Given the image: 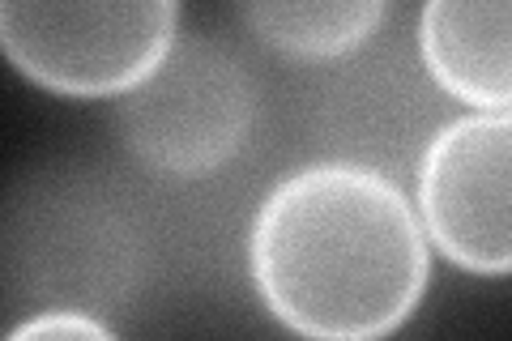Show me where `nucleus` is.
<instances>
[{
  "label": "nucleus",
  "mask_w": 512,
  "mask_h": 341,
  "mask_svg": "<svg viewBox=\"0 0 512 341\" xmlns=\"http://www.w3.org/2000/svg\"><path fill=\"white\" fill-rule=\"evenodd\" d=\"M248 273L303 341H384L419 312L431 243L402 184L350 162H303L261 197Z\"/></svg>",
  "instance_id": "nucleus-1"
},
{
  "label": "nucleus",
  "mask_w": 512,
  "mask_h": 341,
  "mask_svg": "<svg viewBox=\"0 0 512 341\" xmlns=\"http://www.w3.org/2000/svg\"><path fill=\"white\" fill-rule=\"evenodd\" d=\"M5 273L13 303L107 316L137 295L146 235L107 175L39 171L9 201Z\"/></svg>",
  "instance_id": "nucleus-2"
},
{
  "label": "nucleus",
  "mask_w": 512,
  "mask_h": 341,
  "mask_svg": "<svg viewBox=\"0 0 512 341\" xmlns=\"http://www.w3.org/2000/svg\"><path fill=\"white\" fill-rule=\"evenodd\" d=\"M256 111L261 90L248 60L218 35H180L154 77L120 99L116 128L146 171L197 180L244 150Z\"/></svg>",
  "instance_id": "nucleus-3"
},
{
  "label": "nucleus",
  "mask_w": 512,
  "mask_h": 341,
  "mask_svg": "<svg viewBox=\"0 0 512 341\" xmlns=\"http://www.w3.org/2000/svg\"><path fill=\"white\" fill-rule=\"evenodd\" d=\"M303 124L325 162L367 167L406 188L419 180L423 154L448 124V111L444 90L419 56V39L380 30L355 56L320 73L303 103Z\"/></svg>",
  "instance_id": "nucleus-4"
},
{
  "label": "nucleus",
  "mask_w": 512,
  "mask_h": 341,
  "mask_svg": "<svg viewBox=\"0 0 512 341\" xmlns=\"http://www.w3.org/2000/svg\"><path fill=\"white\" fill-rule=\"evenodd\" d=\"M180 43L175 0L0 5V47L35 86L64 99H124Z\"/></svg>",
  "instance_id": "nucleus-5"
},
{
  "label": "nucleus",
  "mask_w": 512,
  "mask_h": 341,
  "mask_svg": "<svg viewBox=\"0 0 512 341\" xmlns=\"http://www.w3.org/2000/svg\"><path fill=\"white\" fill-rule=\"evenodd\" d=\"M427 243L474 278L512 273V111L453 116L414 180Z\"/></svg>",
  "instance_id": "nucleus-6"
},
{
  "label": "nucleus",
  "mask_w": 512,
  "mask_h": 341,
  "mask_svg": "<svg viewBox=\"0 0 512 341\" xmlns=\"http://www.w3.org/2000/svg\"><path fill=\"white\" fill-rule=\"evenodd\" d=\"M414 39L444 99L512 111V0H427Z\"/></svg>",
  "instance_id": "nucleus-7"
},
{
  "label": "nucleus",
  "mask_w": 512,
  "mask_h": 341,
  "mask_svg": "<svg viewBox=\"0 0 512 341\" xmlns=\"http://www.w3.org/2000/svg\"><path fill=\"white\" fill-rule=\"evenodd\" d=\"M389 13L393 9L380 0H320V5L256 0V5L239 9V22L282 56L303 64H333L372 43L389 22Z\"/></svg>",
  "instance_id": "nucleus-8"
},
{
  "label": "nucleus",
  "mask_w": 512,
  "mask_h": 341,
  "mask_svg": "<svg viewBox=\"0 0 512 341\" xmlns=\"http://www.w3.org/2000/svg\"><path fill=\"white\" fill-rule=\"evenodd\" d=\"M5 341H120V337L111 333V324L103 316L52 307V312H30V316H22L9 329Z\"/></svg>",
  "instance_id": "nucleus-9"
}]
</instances>
